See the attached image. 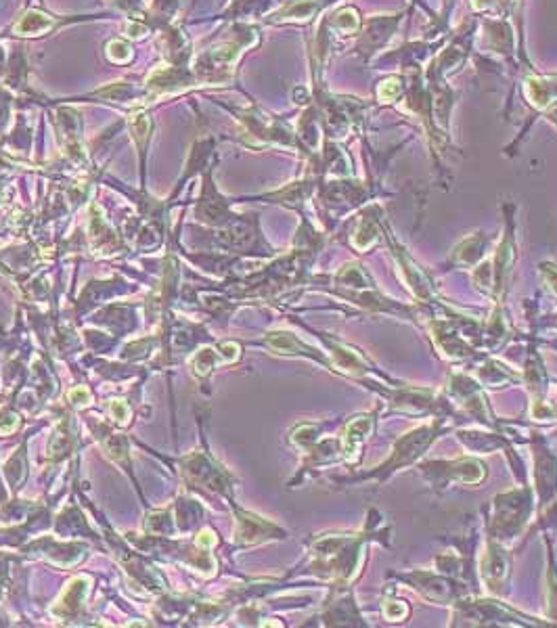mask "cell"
<instances>
[{
  "instance_id": "cell-1",
  "label": "cell",
  "mask_w": 557,
  "mask_h": 628,
  "mask_svg": "<svg viewBox=\"0 0 557 628\" xmlns=\"http://www.w3.org/2000/svg\"><path fill=\"white\" fill-rule=\"evenodd\" d=\"M55 28V21L51 15H44L40 11H30L28 15L21 17L13 26V32L17 36H40L47 34Z\"/></svg>"
},
{
  "instance_id": "cell-2",
  "label": "cell",
  "mask_w": 557,
  "mask_h": 628,
  "mask_svg": "<svg viewBox=\"0 0 557 628\" xmlns=\"http://www.w3.org/2000/svg\"><path fill=\"white\" fill-rule=\"evenodd\" d=\"M107 57H109L111 63L124 65V63H128L132 59V47L124 40H111L107 44Z\"/></svg>"
}]
</instances>
